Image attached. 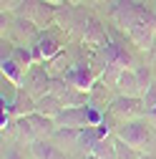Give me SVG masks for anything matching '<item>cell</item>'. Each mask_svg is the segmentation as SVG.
<instances>
[{"label":"cell","mask_w":156,"mask_h":159,"mask_svg":"<svg viewBox=\"0 0 156 159\" xmlns=\"http://www.w3.org/2000/svg\"><path fill=\"white\" fill-rule=\"evenodd\" d=\"M121 20H124V28H128V35L141 48H146L151 43V35H154V28H156L151 13H146L144 8H136L133 3H126L121 8Z\"/></svg>","instance_id":"obj_1"},{"label":"cell","mask_w":156,"mask_h":159,"mask_svg":"<svg viewBox=\"0 0 156 159\" xmlns=\"http://www.w3.org/2000/svg\"><path fill=\"white\" fill-rule=\"evenodd\" d=\"M116 136H121L126 144H131L133 149H139L141 154L151 152V147H154V126L149 124V119L121 121V126H116Z\"/></svg>","instance_id":"obj_2"},{"label":"cell","mask_w":156,"mask_h":159,"mask_svg":"<svg viewBox=\"0 0 156 159\" xmlns=\"http://www.w3.org/2000/svg\"><path fill=\"white\" fill-rule=\"evenodd\" d=\"M30 51H33L35 63H46V61H50L53 56H58V53L63 51V43H61V38H58V33L53 28H48V30H43L33 41Z\"/></svg>","instance_id":"obj_3"},{"label":"cell","mask_w":156,"mask_h":159,"mask_svg":"<svg viewBox=\"0 0 156 159\" xmlns=\"http://www.w3.org/2000/svg\"><path fill=\"white\" fill-rule=\"evenodd\" d=\"M111 114L121 121H131V119H141L146 111H144V101L139 96H124L119 93L111 101Z\"/></svg>","instance_id":"obj_4"},{"label":"cell","mask_w":156,"mask_h":159,"mask_svg":"<svg viewBox=\"0 0 156 159\" xmlns=\"http://www.w3.org/2000/svg\"><path fill=\"white\" fill-rule=\"evenodd\" d=\"M53 8L50 3H46V0H23V5H20V15L28 18L30 23H35L38 28H46L50 20H53Z\"/></svg>","instance_id":"obj_5"},{"label":"cell","mask_w":156,"mask_h":159,"mask_svg":"<svg viewBox=\"0 0 156 159\" xmlns=\"http://www.w3.org/2000/svg\"><path fill=\"white\" fill-rule=\"evenodd\" d=\"M61 78H63L66 84L81 89V91H91V89L96 86V76H93V71H91L86 63H73V66H68V71H66Z\"/></svg>","instance_id":"obj_6"},{"label":"cell","mask_w":156,"mask_h":159,"mask_svg":"<svg viewBox=\"0 0 156 159\" xmlns=\"http://www.w3.org/2000/svg\"><path fill=\"white\" fill-rule=\"evenodd\" d=\"M86 106H66L61 114L55 116V124L61 129H86L88 126V111H86Z\"/></svg>","instance_id":"obj_7"},{"label":"cell","mask_w":156,"mask_h":159,"mask_svg":"<svg viewBox=\"0 0 156 159\" xmlns=\"http://www.w3.org/2000/svg\"><path fill=\"white\" fill-rule=\"evenodd\" d=\"M25 86H28L25 91H28L33 98H41V96L50 93V89H53V76L46 71V66H43V68H33V71H30V81H28Z\"/></svg>","instance_id":"obj_8"},{"label":"cell","mask_w":156,"mask_h":159,"mask_svg":"<svg viewBox=\"0 0 156 159\" xmlns=\"http://www.w3.org/2000/svg\"><path fill=\"white\" fill-rule=\"evenodd\" d=\"M0 71H3V78L13 81L18 89H25V73H28V68H23V66L18 63L13 56H5V53H3V61H0Z\"/></svg>","instance_id":"obj_9"},{"label":"cell","mask_w":156,"mask_h":159,"mask_svg":"<svg viewBox=\"0 0 156 159\" xmlns=\"http://www.w3.org/2000/svg\"><path fill=\"white\" fill-rule=\"evenodd\" d=\"M30 154L33 159H66V154L53 139H35L30 144Z\"/></svg>","instance_id":"obj_10"},{"label":"cell","mask_w":156,"mask_h":159,"mask_svg":"<svg viewBox=\"0 0 156 159\" xmlns=\"http://www.w3.org/2000/svg\"><path fill=\"white\" fill-rule=\"evenodd\" d=\"M113 86L119 89V93H124V96H141L139 81H136V73H133L131 68L121 71V73H119V78H116V84H113Z\"/></svg>","instance_id":"obj_11"},{"label":"cell","mask_w":156,"mask_h":159,"mask_svg":"<svg viewBox=\"0 0 156 159\" xmlns=\"http://www.w3.org/2000/svg\"><path fill=\"white\" fill-rule=\"evenodd\" d=\"M66 106H63V101L58 98L53 91L50 93H46V96H41V98H35V111H41V114H46V116H58Z\"/></svg>","instance_id":"obj_12"},{"label":"cell","mask_w":156,"mask_h":159,"mask_svg":"<svg viewBox=\"0 0 156 159\" xmlns=\"http://www.w3.org/2000/svg\"><path fill=\"white\" fill-rule=\"evenodd\" d=\"M63 63H68V58H66V51H61V53H58V56H53L50 58V61H46V71L53 76V78H61L68 68L63 66Z\"/></svg>","instance_id":"obj_13"},{"label":"cell","mask_w":156,"mask_h":159,"mask_svg":"<svg viewBox=\"0 0 156 159\" xmlns=\"http://www.w3.org/2000/svg\"><path fill=\"white\" fill-rule=\"evenodd\" d=\"M113 149H116V159H139V157H141V152L133 149L131 144H126L121 136L113 139Z\"/></svg>","instance_id":"obj_14"},{"label":"cell","mask_w":156,"mask_h":159,"mask_svg":"<svg viewBox=\"0 0 156 159\" xmlns=\"http://www.w3.org/2000/svg\"><path fill=\"white\" fill-rule=\"evenodd\" d=\"M10 56H13V58H15V61L20 63L23 68H28V71H30V66H35V58H33V51H30V48H25V46H15Z\"/></svg>","instance_id":"obj_15"},{"label":"cell","mask_w":156,"mask_h":159,"mask_svg":"<svg viewBox=\"0 0 156 159\" xmlns=\"http://www.w3.org/2000/svg\"><path fill=\"white\" fill-rule=\"evenodd\" d=\"M133 73H136V81H139V89H141V96H144V91L151 86V71L146 66H136Z\"/></svg>","instance_id":"obj_16"},{"label":"cell","mask_w":156,"mask_h":159,"mask_svg":"<svg viewBox=\"0 0 156 159\" xmlns=\"http://www.w3.org/2000/svg\"><path fill=\"white\" fill-rule=\"evenodd\" d=\"M141 101H144V111H151V109L156 106V84H151V86L144 91Z\"/></svg>","instance_id":"obj_17"},{"label":"cell","mask_w":156,"mask_h":159,"mask_svg":"<svg viewBox=\"0 0 156 159\" xmlns=\"http://www.w3.org/2000/svg\"><path fill=\"white\" fill-rule=\"evenodd\" d=\"M3 159H25V157H23L20 147H13V144H10V147L3 152Z\"/></svg>","instance_id":"obj_18"},{"label":"cell","mask_w":156,"mask_h":159,"mask_svg":"<svg viewBox=\"0 0 156 159\" xmlns=\"http://www.w3.org/2000/svg\"><path fill=\"white\" fill-rule=\"evenodd\" d=\"M0 5H3V13L5 10H20L23 0H0Z\"/></svg>","instance_id":"obj_19"},{"label":"cell","mask_w":156,"mask_h":159,"mask_svg":"<svg viewBox=\"0 0 156 159\" xmlns=\"http://www.w3.org/2000/svg\"><path fill=\"white\" fill-rule=\"evenodd\" d=\"M144 116H146V119H149V124H151V126H154V129H156V106H154V109H151V111H146V114H144Z\"/></svg>","instance_id":"obj_20"},{"label":"cell","mask_w":156,"mask_h":159,"mask_svg":"<svg viewBox=\"0 0 156 159\" xmlns=\"http://www.w3.org/2000/svg\"><path fill=\"white\" fill-rule=\"evenodd\" d=\"M139 159H156V157H154V154H151V152H146V154H141V157H139Z\"/></svg>","instance_id":"obj_21"},{"label":"cell","mask_w":156,"mask_h":159,"mask_svg":"<svg viewBox=\"0 0 156 159\" xmlns=\"http://www.w3.org/2000/svg\"><path fill=\"white\" fill-rule=\"evenodd\" d=\"M46 3H50V5H61L63 0H46Z\"/></svg>","instance_id":"obj_22"},{"label":"cell","mask_w":156,"mask_h":159,"mask_svg":"<svg viewBox=\"0 0 156 159\" xmlns=\"http://www.w3.org/2000/svg\"><path fill=\"white\" fill-rule=\"evenodd\" d=\"M68 3H78V0H68Z\"/></svg>","instance_id":"obj_23"}]
</instances>
